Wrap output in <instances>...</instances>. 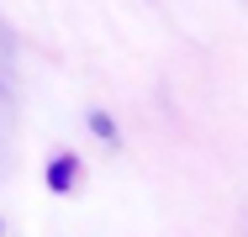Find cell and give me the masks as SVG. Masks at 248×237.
Masks as SVG:
<instances>
[{"instance_id":"cell-1","label":"cell","mask_w":248,"mask_h":237,"mask_svg":"<svg viewBox=\"0 0 248 237\" xmlns=\"http://www.w3.org/2000/svg\"><path fill=\"white\" fill-rule=\"evenodd\" d=\"M48 185H53V190H69V185H74V158H69V153L48 169Z\"/></svg>"}]
</instances>
